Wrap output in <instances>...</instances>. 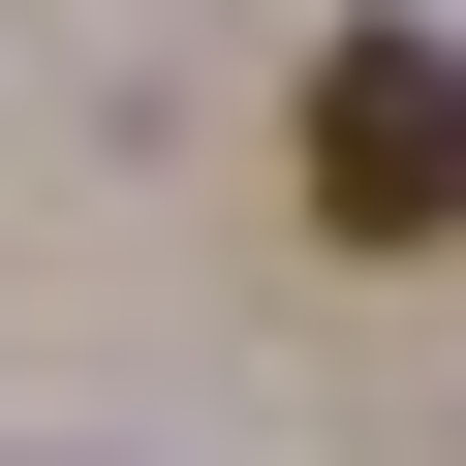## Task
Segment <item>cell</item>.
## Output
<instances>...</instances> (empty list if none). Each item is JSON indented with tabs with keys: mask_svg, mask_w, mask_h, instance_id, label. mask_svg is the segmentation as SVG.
I'll use <instances>...</instances> for the list:
<instances>
[{
	"mask_svg": "<svg viewBox=\"0 0 466 466\" xmlns=\"http://www.w3.org/2000/svg\"><path fill=\"white\" fill-rule=\"evenodd\" d=\"M280 187L342 218V249H466V32H311Z\"/></svg>",
	"mask_w": 466,
	"mask_h": 466,
	"instance_id": "6da1fadb",
	"label": "cell"
}]
</instances>
